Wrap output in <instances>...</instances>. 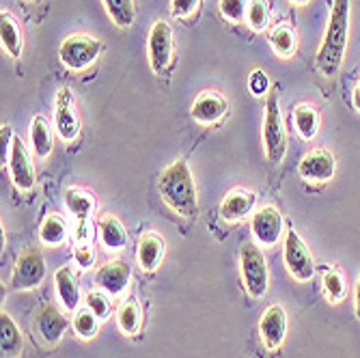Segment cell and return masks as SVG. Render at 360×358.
I'll list each match as a JSON object with an SVG mask.
<instances>
[{
    "mask_svg": "<svg viewBox=\"0 0 360 358\" xmlns=\"http://www.w3.org/2000/svg\"><path fill=\"white\" fill-rule=\"evenodd\" d=\"M349 11H352V0H333L330 20L328 26H326L321 46L315 56V68L326 78L335 76L343 65L347 37H349Z\"/></svg>",
    "mask_w": 360,
    "mask_h": 358,
    "instance_id": "6da1fadb",
    "label": "cell"
},
{
    "mask_svg": "<svg viewBox=\"0 0 360 358\" xmlns=\"http://www.w3.org/2000/svg\"><path fill=\"white\" fill-rule=\"evenodd\" d=\"M160 197L175 214L184 218H194L199 212V197H196V184L186 160L171 162L160 173L158 179Z\"/></svg>",
    "mask_w": 360,
    "mask_h": 358,
    "instance_id": "7a4b0ae2",
    "label": "cell"
},
{
    "mask_svg": "<svg viewBox=\"0 0 360 358\" xmlns=\"http://www.w3.org/2000/svg\"><path fill=\"white\" fill-rule=\"evenodd\" d=\"M240 272L250 298H264L270 287V270L266 255L255 242H246L240 248Z\"/></svg>",
    "mask_w": 360,
    "mask_h": 358,
    "instance_id": "3957f363",
    "label": "cell"
},
{
    "mask_svg": "<svg viewBox=\"0 0 360 358\" xmlns=\"http://www.w3.org/2000/svg\"><path fill=\"white\" fill-rule=\"evenodd\" d=\"M102 50H104V44L100 39L89 37V35H70L58 46V58L68 70L84 72L100 58Z\"/></svg>",
    "mask_w": 360,
    "mask_h": 358,
    "instance_id": "277c9868",
    "label": "cell"
},
{
    "mask_svg": "<svg viewBox=\"0 0 360 358\" xmlns=\"http://www.w3.org/2000/svg\"><path fill=\"white\" fill-rule=\"evenodd\" d=\"M264 143H266V155L272 165H281L287 155V132L285 121L278 104V95L270 93L266 102V119H264Z\"/></svg>",
    "mask_w": 360,
    "mask_h": 358,
    "instance_id": "5b68a950",
    "label": "cell"
},
{
    "mask_svg": "<svg viewBox=\"0 0 360 358\" xmlns=\"http://www.w3.org/2000/svg\"><path fill=\"white\" fill-rule=\"evenodd\" d=\"M46 257L37 246H28L20 252L11 274L13 291H30L44 283L46 279Z\"/></svg>",
    "mask_w": 360,
    "mask_h": 358,
    "instance_id": "8992f818",
    "label": "cell"
},
{
    "mask_svg": "<svg viewBox=\"0 0 360 358\" xmlns=\"http://www.w3.org/2000/svg\"><path fill=\"white\" fill-rule=\"evenodd\" d=\"M173 52H175L173 28L165 20L153 22L149 37H147V56H149V65L155 76H165L171 70Z\"/></svg>",
    "mask_w": 360,
    "mask_h": 358,
    "instance_id": "52a82bcc",
    "label": "cell"
},
{
    "mask_svg": "<svg viewBox=\"0 0 360 358\" xmlns=\"http://www.w3.org/2000/svg\"><path fill=\"white\" fill-rule=\"evenodd\" d=\"M283 262L287 272L300 281L307 283L315 276V259L309 250V246L304 244V240L298 236V231L289 229L285 234V244H283Z\"/></svg>",
    "mask_w": 360,
    "mask_h": 358,
    "instance_id": "ba28073f",
    "label": "cell"
},
{
    "mask_svg": "<svg viewBox=\"0 0 360 358\" xmlns=\"http://www.w3.org/2000/svg\"><path fill=\"white\" fill-rule=\"evenodd\" d=\"M250 231L259 246H264V248L276 246L285 234L283 214L274 205H266V207L257 210L250 218Z\"/></svg>",
    "mask_w": 360,
    "mask_h": 358,
    "instance_id": "9c48e42d",
    "label": "cell"
},
{
    "mask_svg": "<svg viewBox=\"0 0 360 358\" xmlns=\"http://www.w3.org/2000/svg\"><path fill=\"white\" fill-rule=\"evenodd\" d=\"M54 127L60 141L72 143L78 139L80 134V119H78V110H76V100L74 93L63 87L56 93V102H54Z\"/></svg>",
    "mask_w": 360,
    "mask_h": 358,
    "instance_id": "30bf717a",
    "label": "cell"
},
{
    "mask_svg": "<svg viewBox=\"0 0 360 358\" xmlns=\"http://www.w3.org/2000/svg\"><path fill=\"white\" fill-rule=\"evenodd\" d=\"M337 173V160L328 149L309 151L298 165V175L309 184H326Z\"/></svg>",
    "mask_w": 360,
    "mask_h": 358,
    "instance_id": "8fae6325",
    "label": "cell"
},
{
    "mask_svg": "<svg viewBox=\"0 0 360 358\" xmlns=\"http://www.w3.org/2000/svg\"><path fill=\"white\" fill-rule=\"evenodd\" d=\"M70 328V319L56 305H46L39 309L35 317V333L41 337V341L50 347L58 345Z\"/></svg>",
    "mask_w": 360,
    "mask_h": 358,
    "instance_id": "7c38bea8",
    "label": "cell"
},
{
    "mask_svg": "<svg viewBox=\"0 0 360 358\" xmlns=\"http://www.w3.org/2000/svg\"><path fill=\"white\" fill-rule=\"evenodd\" d=\"M259 335L270 352L283 347L287 337V311L281 305H270L259 319Z\"/></svg>",
    "mask_w": 360,
    "mask_h": 358,
    "instance_id": "4fadbf2b",
    "label": "cell"
},
{
    "mask_svg": "<svg viewBox=\"0 0 360 358\" xmlns=\"http://www.w3.org/2000/svg\"><path fill=\"white\" fill-rule=\"evenodd\" d=\"M9 173L18 190L30 192L35 188V169H32L30 155L20 139H13V145L9 151Z\"/></svg>",
    "mask_w": 360,
    "mask_h": 358,
    "instance_id": "5bb4252c",
    "label": "cell"
},
{
    "mask_svg": "<svg viewBox=\"0 0 360 358\" xmlns=\"http://www.w3.org/2000/svg\"><path fill=\"white\" fill-rule=\"evenodd\" d=\"M129 276H132V270L121 259H115V262L104 264L95 274V285L97 289L106 291L108 296H121L125 287L129 285Z\"/></svg>",
    "mask_w": 360,
    "mask_h": 358,
    "instance_id": "9a60e30c",
    "label": "cell"
},
{
    "mask_svg": "<svg viewBox=\"0 0 360 358\" xmlns=\"http://www.w3.org/2000/svg\"><path fill=\"white\" fill-rule=\"evenodd\" d=\"M257 205V194L252 190H233L229 192L220 203V218L224 222H240L248 214H252Z\"/></svg>",
    "mask_w": 360,
    "mask_h": 358,
    "instance_id": "2e32d148",
    "label": "cell"
},
{
    "mask_svg": "<svg viewBox=\"0 0 360 358\" xmlns=\"http://www.w3.org/2000/svg\"><path fill=\"white\" fill-rule=\"evenodd\" d=\"M226 110H229L226 100L216 91H203L192 104L194 121H199L203 125H212V123L220 121L226 115Z\"/></svg>",
    "mask_w": 360,
    "mask_h": 358,
    "instance_id": "e0dca14e",
    "label": "cell"
},
{
    "mask_svg": "<svg viewBox=\"0 0 360 358\" xmlns=\"http://www.w3.org/2000/svg\"><path fill=\"white\" fill-rule=\"evenodd\" d=\"M165 252H167V244L162 240V236L158 234H145L139 240V248H136V259L143 272H153L160 268V264L165 262Z\"/></svg>",
    "mask_w": 360,
    "mask_h": 358,
    "instance_id": "ac0fdd59",
    "label": "cell"
},
{
    "mask_svg": "<svg viewBox=\"0 0 360 358\" xmlns=\"http://www.w3.org/2000/svg\"><path fill=\"white\" fill-rule=\"evenodd\" d=\"M54 287H56V296L60 305L68 311H76L80 307V285L70 266H63L54 274Z\"/></svg>",
    "mask_w": 360,
    "mask_h": 358,
    "instance_id": "d6986e66",
    "label": "cell"
},
{
    "mask_svg": "<svg viewBox=\"0 0 360 358\" xmlns=\"http://www.w3.org/2000/svg\"><path fill=\"white\" fill-rule=\"evenodd\" d=\"M24 350V337L22 331L18 328L15 319L3 311L0 313V352L3 358H18Z\"/></svg>",
    "mask_w": 360,
    "mask_h": 358,
    "instance_id": "ffe728a7",
    "label": "cell"
},
{
    "mask_svg": "<svg viewBox=\"0 0 360 358\" xmlns=\"http://www.w3.org/2000/svg\"><path fill=\"white\" fill-rule=\"evenodd\" d=\"M97 231H100V240L108 250H121L127 244L125 224L112 214H104L97 220Z\"/></svg>",
    "mask_w": 360,
    "mask_h": 358,
    "instance_id": "44dd1931",
    "label": "cell"
},
{
    "mask_svg": "<svg viewBox=\"0 0 360 358\" xmlns=\"http://www.w3.org/2000/svg\"><path fill=\"white\" fill-rule=\"evenodd\" d=\"M117 324L123 335L136 337L143 328V311L136 300H123L117 309Z\"/></svg>",
    "mask_w": 360,
    "mask_h": 358,
    "instance_id": "7402d4cb",
    "label": "cell"
},
{
    "mask_svg": "<svg viewBox=\"0 0 360 358\" xmlns=\"http://www.w3.org/2000/svg\"><path fill=\"white\" fill-rule=\"evenodd\" d=\"M30 145H32L35 155L41 158V160H46L54 149L52 129H50V125H48V121L44 117H35L30 123Z\"/></svg>",
    "mask_w": 360,
    "mask_h": 358,
    "instance_id": "603a6c76",
    "label": "cell"
},
{
    "mask_svg": "<svg viewBox=\"0 0 360 358\" xmlns=\"http://www.w3.org/2000/svg\"><path fill=\"white\" fill-rule=\"evenodd\" d=\"M0 41H3V48L13 56L18 58L22 54V48H24V41H22V32H20V26L18 22L13 20V15L5 13L0 15Z\"/></svg>",
    "mask_w": 360,
    "mask_h": 358,
    "instance_id": "cb8c5ba5",
    "label": "cell"
},
{
    "mask_svg": "<svg viewBox=\"0 0 360 358\" xmlns=\"http://www.w3.org/2000/svg\"><path fill=\"white\" fill-rule=\"evenodd\" d=\"M293 123H296L298 134L304 141L315 139L317 132H319V113H317V108H313L309 104H300L296 110H293Z\"/></svg>",
    "mask_w": 360,
    "mask_h": 358,
    "instance_id": "d4e9b609",
    "label": "cell"
},
{
    "mask_svg": "<svg viewBox=\"0 0 360 358\" xmlns=\"http://www.w3.org/2000/svg\"><path fill=\"white\" fill-rule=\"evenodd\" d=\"M39 238L46 246H60L65 238H68V222L58 214L46 216L39 229Z\"/></svg>",
    "mask_w": 360,
    "mask_h": 358,
    "instance_id": "484cf974",
    "label": "cell"
},
{
    "mask_svg": "<svg viewBox=\"0 0 360 358\" xmlns=\"http://www.w3.org/2000/svg\"><path fill=\"white\" fill-rule=\"evenodd\" d=\"M65 207H68L72 214H76L80 220H86L95 210V199L89 192L70 188L68 192H65Z\"/></svg>",
    "mask_w": 360,
    "mask_h": 358,
    "instance_id": "4316f807",
    "label": "cell"
},
{
    "mask_svg": "<svg viewBox=\"0 0 360 358\" xmlns=\"http://www.w3.org/2000/svg\"><path fill=\"white\" fill-rule=\"evenodd\" d=\"M104 7H106L110 20L119 28H127L134 24V18H136L134 0H104Z\"/></svg>",
    "mask_w": 360,
    "mask_h": 358,
    "instance_id": "83f0119b",
    "label": "cell"
},
{
    "mask_svg": "<svg viewBox=\"0 0 360 358\" xmlns=\"http://www.w3.org/2000/svg\"><path fill=\"white\" fill-rule=\"evenodd\" d=\"M270 46L278 56L289 58L296 52V35H293V30L287 24H281L270 32Z\"/></svg>",
    "mask_w": 360,
    "mask_h": 358,
    "instance_id": "f1b7e54d",
    "label": "cell"
},
{
    "mask_svg": "<svg viewBox=\"0 0 360 358\" xmlns=\"http://www.w3.org/2000/svg\"><path fill=\"white\" fill-rule=\"evenodd\" d=\"M323 294L330 302H341L347 296V285L339 270H328L323 274Z\"/></svg>",
    "mask_w": 360,
    "mask_h": 358,
    "instance_id": "f546056e",
    "label": "cell"
},
{
    "mask_svg": "<svg viewBox=\"0 0 360 358\" xmlns=\"http://www.w3.org/2000/svg\"><path fill=\"white\" fill-rule=\"evenodd\" d=\"M74 331L80 339H93L100 331V317L91 309H80L74 317Z\"/></svg>",
    "mask_w": 360,
    "mask_h": 358,
    "instance_id": "4dcf8cb0",
    "label": "cell"
},
{
    "mask_svg": "<svg viewBox=\"0 0 360 358\" xmlns=\"http://www.w3.org/2000/svg\"><path fill=\"white\" fill-rule=\"evenodd\" d=\"M248 24L255 30H266L270 24V5L268 0H250L248 3Z\"/></svg>",
    "mask_w": 360,
    "mask_h": 358,
    "instance_id": "1f68e13d",
    "label": "cell"
},
{
    "mask_svg": "<svg viewBox=\"0 0 360 358\" xmlns=\"http://www.w3.org/2000/svg\"><path fill=\"white\" fill-rule=\"evenodd\" d=\"M86 309H91L97 317L104 319L106 315H110V309H112L110 296L106 294V291H102V289L89 291V296H86Z\"/></svg>",
    "mask_w": 360,
    "mask_h": 358,
    "instance_id": "d6a6232c",
    "label": "cell"
},
{
    "mask_svg": "<svg viewBox=\"0 0 360 358\" xmlns=\"http://www.w3.org/2000/svg\"><path fill=\"white\" fill-rule=\"evenodd\" d=\"M220 13L229 22H244L248 13V0H220Z\"/></svg>",
    "mask_w": 360,
    "mask_h": 358,
    "instance_id": "836d02e7",
    "label": "cell"
},
{
    "mask_svg": "<svg viewBox=\"0 0 360 358\" xmlns=\"http://www.w3.org/2000/svg\"><path fill=\"white\" fill-rule=\"evenodd\" d=\"M248 89L252 95L261 97V95H266L268 89H270V80H268V74L264 70H255L248 78Z\"/></svg>",
    "mask_w": 360,
    "mask_h": 358,
    "instance_id": "e575fe53",
    "label": "cell"
},
{
    "mask_svg": "<svg viewBox=\"0 0 360 358\" xmlns=\"http://www.w3.org/2000/svg\"><path fill=\"white\" fill-rule=\"evenodd\" d=\"M74 259H76V264H78L82 270L93 268V264H95V250H93V244H78L76 250H74Z\"/></svg>",
    "mask_w": 360,
    "mask_h": 358,
    "instance_id": "d590c367",
    "label": "cell"
},
{
    "mask_svg": "<svg viewBox=\"0 0 360 358\" xmlns=\"http://www.w3.org/2000/svg\"><path fill=\"white\" fill-rule=\"evenodd\" d=\"M199 7V0H171V13L175 18H188Z\"/></svg>",
    "mask_w": 360,
    "mask_h": 358,
    "instance_id": "8d00e7d4",
    "label": "cell"
},
{
    "mask_svg": "<svg viewBox=\"0 0 360 358\" xmlns=\"http://www.w3.org/2000/svg\"><path fill=\"white\" fill-rule=\"evenodd\" d=\"M76 242L78 244H93V231H91V224L86 220H80V224H78Z\"/></svg>",
    "mask_w": 360,
    "mask_h": 358,
    "instance_id": "74e56055",
    "label": "cell"
},
{
    "mask_svg": "<svg viewBox=\"0 0 360 358\" xmlns=\"http://www.w3.org/2000/svg\"><path fill=\"white\" fill-rule=\"evenodd\" d=\"M13 129L11 125H3V129H0V143H3V162H5V153L7 149L11 151V145H13Z\"/></svg>",
    "mask_w": 360,
    "mask_h": 358,
    "instance_id": "f35d334b",
    "label": "cell"
},
{
    "mask_svg": "<svg viewBox=\"0 0 360 358\" xmlns=\"http://www.w3.org/2000/svg\"><path fill=\"white\" fill-rule=\"evenodd\" d=\"M354 315L360 319V276H358L356 287H354Z\"/></svg>",
    "mask_w": 360,
    "mask_h": 358,
    "instance_id": "ab89813d",
    "label": "cell"
},
{
    "mask_svg": "<svg viewBox=\"0 0 360 358\" xmlns=\"http://www.w3.org/2000/svg\"><path fill=\"white\" fill-rule=\"evenodd\" d=\"M352 106L360 113V78L356 80L354 84V91H352Z\"/></svg>",
    "mask_w": 360,
    "mask_h": 358,
    "instance_id": "60d3db41",
    "label": "cell"
},
{
    "mask_svg": "<svg viewBox=\"0 0 360 358\" xmlns=\"http://www.w3.org/2000/svg\"><path fill=\"white\" fill-rule=\"evenodd\" d=\"M291 3H293V5H298V7H302V5H309L311 0H291Z\"/></svg>",
    "mask_w": 360,
    "mask_h": 358,
    "instance_id": "b9f144b4",
    "label": "cell"
}]
</instances>
